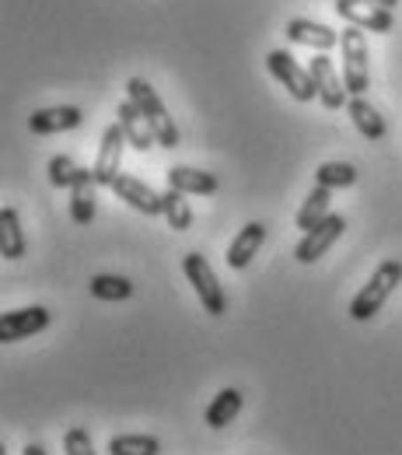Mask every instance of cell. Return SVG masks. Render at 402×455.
<instances>
[{"instance_id": "6da1fadb", "label": "cell", "mask_w": 402, "mask_h": 455, "mask_svg": "<svg viewBox=\"0 0 402 455\" xmlns=\"http://www.w3.org/2000/svg\"><path fill=\"white\" fill-rule=\"evenodd\" d=\"M399 284H402V263L399 259H385V263L371 274V281L357 291V298L350 301V315H353L357 323L374 319V315L382 312V305L389 301V294Z\"/></svg>"}, {"instance_id": "7a4b0ae2", "label": "cell", "mask_w": 402, "mask_h": 455, "mask_svg": "<svg viewBox=\"0 0 402 455\" xmlns=\"http://www.w3.org/2000/svg\"><path fill=\"white\" fill-rule=\"evenodd\" d=\"M126 92H130V102L140 109V116L147 119V126L154 130V137H158V148H169L175 151L178 148V130H175L172 116L165 109V102L158 99V92L144 81V77H133L130 84H126Z\"/></svg>"}, {"instance_id": "3957f363", "label": "cell", "mask_w": 402, "mask_h": 455, "mask_svg": "<svg viewBox=\"0 0 402 455\" xmlns=\"http://www.w3.org/2000/svg\"><path fill=\"white\" fill-rule=\"evenodd\" d=\"M182 270H185L193 291L200 294L203 312H210V315H225L228 312V294H225V287L217 284V274L210 270V263L200 252H185L182 256Z\"/></svg>"}, {"instance_id": "277c9868", "label": "cell", "mask_w": 402, "mask_h": 455, "mask_svg": "<svg viewBox=\"0 0 402 455\" xmlns=\"http://www.w3.org/2000/svg\"><path fill=\"white\" fill-rule=\"evenodd\" d=\"M340 50H343V81L350 99L364 95L367 81H371V74H367V60L371 57H367V39L360 36L357 25H350L346 32H340Z\"/></svg>"}, {"instance_id": "5b68a950", "label": "cell", "mask_w": 402, "mask_h": 455, "mask_svg": "<svg viewBox=\"0 0 402 455\" xmlns=\"http://www.w3.org/2000/svg\"><path fill=\"white\" fill-rule=\"evenodd\" d=\"M266 67H270V74L288 88L290 99H297V102H311V99H319V88H315L311 70H304L297 60L290 57L288 50H273V53L266 57Z\"/></svg>"}, {"instance_id": "8992f818", "label": "cell", "mask_w": 402, "mask_h": 455, "mask_svg": "<svg viewBox=\"0 0 402 455\" xmlns=\"http://www.w3.org/2000/svg\"><path fill=\"white\" fill-rule=\"evenodd\" d=\"M343 231H346L343 214H329L326 221H319L311 231H304V238H301V242H297V249H294L297 263H315V259H322V256L336 245V238H340Z\"/></svg>"}, {"instance_id": "52a82bcc", "label": "cell", "mask_w": 402, "mask_h": 455, "mask_svg": "<svg viewBox=\"0 0 402 455\" xmlns=\"http://www.w3.org/2000/svg\"><path fill=\"white\" fill-rule=\"evenodd\" d=\"M46 326H50V308H43V305L11 308V312H4V319H0V340L4 343L28 340V337L43 333Z\"/></svg>"}, {"instance_id": "ba28073f", "label": "cell", "mask_w": 402, "mask_h": 455, "mask_svg": "<svg viewBox=\"0 0 402 455\" xmlns=\"http://www.w3.org/2000/svg\"><path fill=\"white\" fill-rule=\"evenodd\" d=\"M130 140H126V133H122V126L113 123L106 133H102V144H99V158H95V179H99V186H113L115 179H119V165H122V148H126Z\"/></svg>"}, {"instance_id": "9c48e42d", "label": "cell", "mask_w": 402, "mask_h": 455, "mask_svg": "<svg viewBox=\"0 0 402 455\" xmlns=\"http://www.w3.org/2000/svg\"><path fill=\"white\" fill-rule=\"evenodd\" d=\"M333 7L343 21L357 25V28H367V32H392L396 28L392 11H385V7H374V4H364V0H336Z\"/></svg>"}, {"instance_id": "30bf717a", "label": "cell", "mask_w": 402, "mask_h": 455, "mask_svg": "<svg viewBox=\"0 0 402 455\" xmlns=\"http://www.w3.org/2000/svg\"><path fill=\"white\" fill-rule=\"evenodd\" d=\"M311 77H315V88H319V102L326 109H343L346 102H350L346 81H340L333 60L326 57V53H319V57L311 60Z\"/></svg>"}, {"instance_id": "8fae6325", "label": "cell", "mask_w": 402, "mask_h": 455, "mask_svg": "<svg viewBox=\"0 0 402 455\" xmlns=\"http://www.w3.org/2000/svg\"><path fill=\"white\" fill-rule=\"evenodd\" d=\"M109 189H113L122 204H130L133 211H140V214H147V218H158V214H162V193H154L147 182H140V179H133V175H119Z\"/></svg>"}, {"instance_id": "7c38bea8", "label": "cell", "mask_w": 402, "mask_h": 455, "mask_svg": "<svg viewBox=\"0 0 402 455\" xmlns=\"http://www.w3.org/2000/svg\"><path fill=\"white\" fill-rule=\"evenodd\" d=\"M95 200H99V179H95V172L81 169L77 182L70 186V218H74V225H91L95 221Z\"/></svg>"}, {"instance_id": "4fadbf2b", "label": "cell", "mask_w": 402, "mask_h": 455, "mask_svg": "<svg viewBox=\"0 0 402 455\" xmlns=\"http://www.w3.org/2000/svg\"><path fill=\"white\" fill-rule=\"evenodd\" d=\"M115 123L122 126V133H126V140H130V148H137V151H151V148H158V137H154V130L147 126V119L140 116V109L126 99L119 109H115Z\"/></svg>"}, {"instance_id": "5bb4252c", "label": "cell", "mask_w": 402, "mask_h": 455, "mask_svg": "<svg viewBox=\"0 0 402 455\" xmlns=\"http://www.w3.org/2000/svg\"><path fill=\"white\" fill-rule=\"evenodd\" d=\"M288 39L297 43V46H311V50H319V53H326V50H333V46L340 43V36H336L329 25H319V21H311V18H294L288 25Z\"/></svg>"}, {"instance_id": "9a60e30c", "label": "cell", "mask_w": 402, "mask_h": 455, "mask_svg": "<svg viewBox=\"0 0 402 455\" xmlns=\"http://www.w3.org/2000/svg\"><path fill=\"white\" fill-rule=\"evenodd\" d=\"M263 238H266V225L248 221V225L241 228V231L234 235V242L228 245V256H225L231 270H245V267L252 263V256L263 249Z\"/></svg>"}, {"instance_id": "2e32d148", "label": "cell", "mask_w": 402, "mask_h": 455, "mask_svg": "<svg viewBox=\"0 0 402 455\" xmlns=\"http://www.w3.org/2000/svg\"><path fill=\"white\" fill-rule=\"evenodd\" d=\"M81 109L77 106H53V109H39L28 119V130L32 133H63V130H77L81 126Z\"/></svg>"}, {"instance_id": "e0dca14e", "label": "cell", "mask_w": 402, "mask_h": 455, "mask_svg": "<svg viewBox=\"0 0 402 455\" xmlns=\"http://www.w3.org/2000/svg\"><path fill=\"white\" fill-rule=\"evenodd\" d=\"M169 186L185 193V196H210L221 189V182L210 175V172H200V169H189V165H178V169H169Z\"/></svg>"}, {"instance_id": "ac0fdd59", "label": "cell", "mask_w": 402, "mask_h": 455, "mask_svg": "<svg viewBox=\"0 0 402 455\" xmlns=\"http://www.w3.org/2000/svg\"><path fill=\"white\" fill-rule=\"evenodd\" d=\"M346 113H350L353 126L360 130L364 140H371V144L385 140V119L378 116V109H374L371 102H364V95H353V99L346 102Z\"/></svg>"}, {"instance_id": "d6986e66", "label": "cell", "mask_w": 402, "mask_h": 455, "mask_svg": "<svg viewBox=\"0 0 402 455\" xmlns=\"http://www.w3.org/2000/svg\"><path fill=\"white\" fill-rule=\"evenodd\" d=\"M0 252H4V259H21L25 256V231H21L14 207L0 211Z\"/></svg>"}, {"instance_id": "ffe728a7", "label": "cell", "mask_w": 402, "mask_h": 455, "mask_svg": "<svg viewBox=\"0 0 402 455\" xmlns=\"http://www.w3.org/2000/svg\"><path fill=\"white\" fill-rule=\"evenodd\" d=\"M238 413H241V393H238V389H221V393L214 396V403L207 406L203 420H207V427L221 431V427H228Z\"/></svg>"}, {"instance_id": "44dd1931", "label": "cell", "mask_w": 402, "mask_h": 455, "mask_svg": "<svg viewBox=\"0 0 402 455\" xmlns=\"http://www.w3.org/2000/svg\"><path fill=\"white\" fill-rule=\"evenodd\" d=\"M329 196H333V189H326V186H315V189L308 193V200H304L301 211H297V228H301V231H311L319 221L329 218Z\"/></svg>"}, {"instance_id": "7402d4cb", "label": "cell", "mask_w": 402, "mask_h": 455, "mask_svg": "<svg viewBox=\"0 0 402 455\" xmlns=\"http://www.w3.org/2000/svg\"><path fill=\"white\" fill-rule=\"evenodd\" d=\"M162 218H165L175 231H189V228H193V211H189V204H185V193H178L172 186L162 193Z\"/></svg>"}, {"instance_id": "603a6c76", "label": "cell", "mask_w": 402, "mask_h": 455, "mask_svg": "<svg viewBox=\"0 0 402 455\" xmlns=\"http://www.w3.org/2000/svg\"><path fill=\"white\" fill-rule=\"evenodd\" d=\"M162 442L154 435H115L109 442V455H158Z\"/></svg>"}, {"instance_id": "cb8c5ba5", "label": "cell", "mask_w": 402, "mask_h": 455, "mask_svg": "<svg viewBox=\"0 0 402 455\" xmlns=\"http://www.w3.org/2000/svg\"><path fill=\"white\" fill-rule=\"evenodd\" d=\"M88 287L99 301H126L133 294V284L126 277H115V274H99V277H91Z\"/></svg>"}, {"instance_id": "d4e9b609", "label": "cell", "mask_w": 402, "mask_h": 455, "mask_svg": "<svg viewBox=\"0 0 402 455\" xmlns=\"http://www.w3.org/2000/svg\"><path fill=\"white\" fill-rule=\"evenodd\" d=\"M315 182L326 186V189H343V186H353L357 182V169L350 162H326L315 172Z\"/></svg>"}, {"instance_id": "484cf974", "label": "cell", "mask_w": 402, "mask_h": 455, "mask_svg": "<svg viewBox=\"0 0 402 455\" xmlns=\"http://www.w3.org/2000/svg\"><path fill=\"white\" fill-rule=\"evenodd\" d=\"M77 175H81V169L74 165V158H67V155L50 158V182H53L57 189H70V186L77 182Z\"/></svg>"}, {"instance_id": "4316f807", "label": "cell", "mask_w": 402, "mask_h": 455, "mask_svg": "<svg viewBox=\"0 0 402 455\" xmlns=\"http://www.w3.org/2000/svg\"><path fill=\"white\" fill-rule=\"evenodd\" d=\"M63 449H67V455H95L91 435H88L84 427H67V435H63Z\"/></svg>"}, {"instance_id": "83f0119b", "label": "cell", "mask_w": 402, "mask_h": 455, "mask_svg": "<svg viewBox=\"0 0 402 455\" xmlns=\"http://www.w3.org/2000/svg\"><path fill=\"white\" fill-rule=\"evenodd\" d=\"M21 455H46V449H43V445H35V442H32V445H25V449H21Z\"/></svg>"}, {"instance_id": "f1b7e54d", "label": "cell", "mask_w": 402, "mask_h": 455, "mask_svg": "<svg viewBox=\"0 0 402 455\" xmlns=\"http://www.w3.org/2000/svg\"><path fill=\"white\" fill-rule=\"evenodd\" d=\"M364 4H374V7H385V11H392L399 0H364Z\"/></svg>"}]
</instances>
